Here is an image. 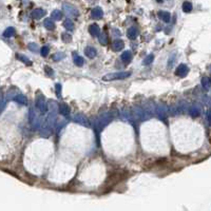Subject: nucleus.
<instances>
[{
	"mask_svg": "<svg viewBox=\"0 0 211 211\" xmlns=\"http://www.w3.org/2000/svg\"><path fill=\"white\" fill-rule=\"evenodd\" d=\"M48 111H49L48 116L45 118V120H43V123H41L39 128V134L43 138L50 137L54 132V128H55L56 122H57L56 120L57 119V111H58L57 105L54 101H51Z\"/></svg>",
	"mask_w": 211,
	"mask_h": 211,
	"instance_id": "1",
	"label": "nucleus"
},
{
	"mask_svg": "<svg viewBox=\"0 0 211 211\" xmlns=\"http://www.w3.org/2000/svg\"><path fill=\"white\" fill-rule=\"evenodd\" d=\"M113 118H114V114L112 112H106L104 114H101L95 122V129L100 132L106 126H108L112 122Z\"/></svg>",
	"mask_w": 211,
	"mask_h": 211,
	"instance_id": "2",
	"label": "nucleus"
},
{
	"mask_svg": "<svg viewBox=\"0 0 211 211\" xmlns=\"http://www.w3.org/2000/svg\"><path fill=\"white\" fill-rule=\"evenodd\" d=\"M35 106L36 109L39 111L41 114H45L49 110V106H48V101L45 99V97L43 96L41 93H37L35 97Z\"/></svg>",
	"mask_w": 211,
	"mask_h": 211,
	"instance_id": "3",
	"label": "nucleus"
},
{
	"mask_svg": "<svg viewBox=\"0 0 211 211\" xmlns=\"http://www.w3.org/2000/svg\"><path fill=\"white\" fill-rule=\"evenodd\" d=\"M131 76L130 72H115V73H109L106 74V75L102 77V80L105 81H113V80H122V79H126L128 77Z\"/></svg>",
	"mask_w": 211,
	"mask_h": 211,
	"instance_id": "4",
	"label": "nucleus"
},
{
	"mask_svg": "<svg viewBox=\"0 0 211 211\" xmlns=\"http://www.w3.org/2000/svg\"><path fill=\"white\" fill-rule=\"evenodd\" d=\"M29 123H30V126H31V128H32V130L36 131L40 128V118H39V116H38V114H37V112H36L34 107L30 108Z\"/></svg>",
	"mask_w": 211,
	"mask_h": 211,
	"instance_id": "5",
	"label": "nucleus"
},
{
	"mask_svg": "<svg viewBox=\"0 0 211 211\" xmlns=\"http://www.w3.org/2000/svg\"><path fill=\"white\" fill-rule=\"evenodd\" d=\"M131 115L133 116V118L136 120H140V122H145V120L148 119V115H147V113L145 112V110H144V108L141 107H138V106H136L132 109V112H131Z\"/></svg>",
	"mask_w": 211,
	"mask_h": 211,
	"instance_id": "6",
	"label": "nucleus"
},
{
	"mask_svg": "<svg viewBox=\"0 0 211 211\" xmlns=\"http://www.w3.org/2000/svg\"><path fill=\"white\" fill-rule=\"evenodd\" d=\"M155 112H156V114H157L159 119L165 122L167 118V115H168V113H169V108L165 104H157L155 107Z\"/></svg>",
	"mask_w": 211,
	"mask_h": 211,
	"instance_id": "7",
	"label": "nucleus"
},
{
	"mask_svg": "<svg viewBox=\"0 0 211 211\" xmlns=\"http://www.w3.org/2000/svg\"><path fill=\"white\" fill-rule=\"evenodd\" d=\"M62 9H63V11H65V14L68 17H70V18L78 17L79 12H78V10H77L75 6H71V4H69V3H63L62 4Z\"/></svg>",
	"mask_w": 211,
	"mask_h": 211,
	"instance_id": "8",
	"label": "nucleus"
},
{
	"mask_svg": "<svg viewBox=\"0 0 211 211\" xmlns=\"http://www.w3.org/2000/svg\"><path fill=\"white\" fill-rule=\"evenodd\" d=\"M73 120L76 123H78V125L82 126V127H89L90 126L89 125V119L84 116V114H81V113H76V114H74Z\"/></svg>",
	"mask_w": 211,
	"mask_h": 211,
	"instance_id": "9",
	"label": "nucleus"
},
{
	"mask_svg": "<svg viewBox=\"0 0 211 211\" xmlns=\"http://www.w3.org/2000/svg\"><path fill=\"white\" fill-rule=\"evenodd\" d=\"M188 113L191 117L196 118L199 117L202 113V108L199 104H192L191 106H189V109H188Z\"/></svg>",
	"mask_w": 211,
	"mask_h": 211,
	"instance_id": "10",
	"label": "nucleus"
},
{
	"mask_svg": "<svg viewBox=\"0 0 211 211\" xmlns=\"http://www.w3.org/2000/svg\"><path fill=\"white\" fill-rule=\"evenodd\" d=\"M188 73H189V68H188V66H186L185 63H181L175 70V75L179 77L187 76Z\"/></svg>",
	"mask_w": 211,
	"mask_h": 211,
	"instance_id": "11",
	"label": "nucleus"
},
{
	"mask_svg": "<svg viewBox=\"0 0 211 211\" xmlns=\"http://www.w3.org/2000/svg\"><path fill=\"white\" fill-rule=\"evenodd\" d=\"M58 112L60 113L61 115H63V116H68L71 112L70 107H69L67 104H65V102H62V104H60L58 106Z\"/></svg>",
	"mask_w": 211,
	"mask_h": 211,
	"instance_id": "12",
	"label": "nucleus"
},
{
	"mask_svg": "<svg viewBox=\"0 0 211 211\" xmlns=\"http://www.w3.org/2000/svg\"><path fill=\"white\" fill-rule=\"evenodd\" d=\"M102 16H104V12L99 6L94 7L91 11V17L93 19H100V18H102Z\"/></svg>",
	"mask_w": 211,
	"mask_h": 211,
	"instance_id": "13",
	"label": "nucleus"
},
{
	"mask_svg": "<svg viewBox=\"0 0 211 211\" xmlns=\"http://www.w3.org/2000/svg\"><path fill=\"white\" fill-rule=\"evenodd\" d=\"M45 11L42 9H36L34 11L32 12V14H31V16H32L34 19H40V18L45 17Z\"/></svg>",
	"mask_w": 211,
	"mask_h": 211,
	"instance_id": "14",
	"label": "nucleus"
},
{
	"mask_svg": "<svg viewBox=\"0 0 211 211\" xmlns=\"http://www.w3.org/2000/svg\"><path fill=\"white\" fill-rule=\"evenodd\" d=\"M127 36H128V38H130V39H136V38H137V36H138L137 28L131 27L130 29L127 31Z\"/></svg>",
	"mask_w": 211,
	"mask_h": 211,
	"instance_id": "15",
	"label": "nucleus"
},
{
	"mask_svg": "<svg viewBox=\"0 0 211 211\" xmlns=\"http://www.w3.org/2000/svg\"><path fill=\"white\" fill-rule=\"evenodd\" d=\"M84 54H86L87 57L89 58H94L97 55V51L96 49L93 47H87L84 49Z\"/></svg>",
	"mask_w": 211,
	"mask_h": 211,
	"instance_id": "16",
	"label": "nucleus"
},
{
	"mask_svg": "<svg viewBox=\"0 0 211 211\" xmlns=\"http://www.w3.org/2000/svg\"><path fill=\"white\" fill-rule=\"evenodd\" d=\"M15 100L16 102H18L19 105H27L28 104V99L27 97L24 96V94H17L16 96H14V98H13Z\"/></svg>",
	"mask_w": 211,
	"mask_h": 211,
	"instance_id": "17",
	"label": "nucleus"
},
{
	"mask_svg": "<svg viewBox=\"0 0 211 211\" xmlns=\"http://www.w3.org/2000/svg\"><path fill=\"white\" fill-rule=\"evenodd\" d=\"M43 25H45V29L49 31H52V30H54V28H55V24H54V20L52 18H47V19H45Z\"/></svg>",
	"mask_w": 211,
	"mask_h": 211,
	"instance_id": "18",
	"label": "nucleus"
},
{
	"mask_svg": "<svg viewBox=\"0 0 211 211\" xmlns=\"http://www.w3.org/2000/svg\"><path fill=\"white\" fill-rule=\"evenodd\" d=\"M158 17L161 18L163 21L165 22H169L170 21V18H171V15L169 12H166V11H159L158 12Z\"/></svg>",
	"mask_w": 211,
	"mask_h": 211,
	"instance_id": "19",
	"label": "nucleus"
},
{
	"mask_svg": "<svg viewBox=\"0 0 211 211\" xmlns=\"http://www.w3.org/2000/svg\"><path fill=\"white\" fill-rule=\"evenodd\" d=\"M123 45H125V43H123V40L116 39V40H114V42H113V50L116 51V52H118V51H122L123 49Z\"/></svg>",
	"mask_w": 211,
	"mask_h": 211,
	"instance_id": "20",
	"label": "nucleus"
},
{
	"mask_svg": "<svg viewBox=\"0 0 211 211\" xmlns=\"http://www.w3.org/2000/svg\"><path fill=\"white\" fill-rule=\"evenodd\" d=\"M89 32H90V34H91L92 36H98V35H99V33H100V29H99L98 25L94 24H91V25H90Z\"/></svg>",
	"mask_w": 211,
	"mask_h": 211,
	"instance_id": "21",
	"label": "nucleus"
},
{
	"mask_svg": "<svg viewBox=\"0 0 211 211\" xmlns=\"http://www.w3.org/2000/svg\"><path fill=\"white\" fill-rule=\"evenodd\" d=\"M120 58H122V60L123 61V62L128 63L131 60V58H132V54H131L130 51H125V52L122 54Z\"/></svg>",
	"mask_w": 211,
	"mask_h": 211,
	"instance_id": "22",
	"label": "nucleus"
},
{
	"mask_svg": "<svg viewBox=\"0 0 211 211\" xmlns=\"http://www.w3.org/2000/svg\"><path fill=\"white\" fill-rule=\"evenodd\" d=\"M200 84H202V87L205 90H210L211 88V81L208 77H203L202 80H200Z\"/></svg>",
	"mask_w": 211,
	"mask_h": 211,
	"instance_id": "23",
	"label": "nucleus"
},
{
	"mask_svg": "<svg viewBox=\"0 0 211 211\" xmlns=\"http://www.w3.org/2000/svg\"><path fill=\"white\" fill-rule=\"evenodd\" d=\"M73 55H74V63H75V65H76L77 67H81V66H84V58H82L81 56L77 55L76 53H74Z\"/></svg>",
	"mask_w": 211,
	"mask_h": 211,
	"instance_id": "24",
	"label": "nucleus"
},
{
	"mask_svg": "<svg viewBox=\"0 0 211 211\" xmlns=\"http://www.w3.org/2000/svg\"><path fill=\"white\" fill-rule=\"evenodd\" d=\"M51 17H52V19H54V20H61L62 19V12L59 11V10H55V11L52 12Z\"/></svg>",
	"mask_w": 211,
	"mask_h": 211,
	"instance_id": "25",
	"label": "nucleus"
},
{
	"mask_svg": "<svg viewBox=\"0 0 211 211\" xmlns=\"http://www.w3.org/2000/svg\"><path fill=\"white\" fill-rule=\"evenodd\" d=\"M63 27H65L68 31H73L74 30V24L71 19H66L65 22H63Z\"/></svg>",
	"mask_w": 211,
	"mask_h": 211,
	"instance_id": "26",
	"label": "nucleus"
},
{
	"mask_svg": "<svg viewBox=\"0 0 211 211\" xmlns=\"http://www.w3.org/2000/svg\"><path fill=\"white\" fill-rule=\"evenodd\" d=\"M183 11L186 12V13L191 12L192 11V4H191V2L185 1L184 3H183Z\"/></svg>",
	"mask_w": 211,
	"mask_h": 211,
	"instance_id": "27",
	"label": "nucleus"
},
{
	"mask_svg": "<svg viewBox=\"0 0 211 211\" xmlns=\"http://www.w3.org/2000/svg\"><path fill=\"white\" fill-rule=\"evenodd\" d=\"M99 42H100V45H107V43H108V37H107V34L106 33H101V34H99Z\"/></svg>",
	"mask_w": 211,
	"mask_h": 211,
	"instance_id": "28",
	"label": "nucleus"
},
{
	"mask_svg": "<svg viewBox=\"0 0 211 211\" xmlns=\"http://www.w3.org/2000/svg\"><path fill=\"white\" fill-rule=\"evenodd\" d=\"M153 60H154V56L152 55V54H150V55H148L145 59H144L143 65L144 66H148V65H150V63H152Z\"/></svg>",
	"mask_w": 211,
	"mask_h": 211,
	"instance_id": "29",
	"label": "nucleus"
},
{
	"mask_svg": "<svg viewBox=\"0 0 211 211\" xmlns=\"http://www.w3.org/2000/svg\"><path fill=\"white\" fill-rule=\"evenodd\" d=\"M18 58L20 59L21 61H24V62L25 63L27 66H30V65H32V62H31V60L28 57H25L24 55H18Z\"/></svg>",
	"mask_w": 211,
	"mask_h": 211,
	"instance_id": "30",
	"label": "nucleus"
},
{
	"mask_svg": "<svg viewBox=\"0 0 211 211\" xmlns=\"http://www.w3.org/2000/svg\"><path fill=\"white\" fill-rule=\"evenodd\" d=\"M49 51H50V49H49V47H47V45L42 47V48L40 49V54H41V56H42V57H45V56H48Z\"/></svg>",
	"mask_w": 211,
	"mask_h": 211,
	"instance_id": "31",
	"label": "nucleus"
},
{
	"mask_svg": "<svg viewBox=\"0 0 211 211\" xmlns=\"http://www.w3.org/2000/svg\"><path fill=\"white\" fill-rule=\"evenodd\" d=\"M55 92H56V95H57L58 98H60L61 97V84H55Z\"/></svg>",
	"mask_w": 211,
	"mask_h": 211,
	"instance_id": "32",
	"label": "nucleus"
},
{
	"mask_svg": "<svg viewBox=\"0 0 211 211\" xmlns=\"http://www.w3.org/2000/svg\"><path fill=\"white\" fill-rule=\"evenodd\" d=\"M62 58H65V54H63V53H57V54H55V55L53 56V59L55 61H59V60H61Z\"/></svg>",
	"mask_w": 211,
	"mask_h": 211,
	"instance_id": "33",
	"label": "nucleus"
},
{
	"mask_svg": "<svg viewBox=\"0 0 211 211\" xmlns=\"http://www.w3.org/2000/svg\"><path fill=\"white\" fill-rule=\"evenodd\" d=\"M14 33H15L14 29H13V28H9V29H7L6 32H4V36H6V37H11V36L14 34Z\"/></svg>",
	"mask_w": 211,
	"mask_h": 211,
	"instance_id": "34",
	"label": "nucleus"
},
{
	"mask_svg": "<svg viewBox=\"0 0 211 211\" xmlns=\"http://www.w3.org/2000/svg\"><path fill=\"white\" fill-rule=\"evenodd\" d=\"M206 120H207L208 125L211 126V108L208 110L207 113H206Z\"/></svg>",
	"mask_w": 211,
	"mask_h": 211,
	"instance_id": "35",
	"label": "nucleus"
},
{
	"mask_svg": "<svg viewBox=\"0 0 211 211\" xmlns=\"http://www.w3.org/2000/svg\"><path fill=\"white\" fill-rule=\"evenodd\" d=\"M29 49L31 51H33V52H37V51H38V45H36V43H30Z\"/></svg>",
	"mask_w": 211,
	"mask_h": 211,
	"instance_id": "36",
	"label": "nucleus"
},
{
	"mask_svg": "<svg viewBox=\"0 0 211 211\" xmlns=\"http://www.w3.org/2000/svg\"><path fill=\"white\" fill-rule=\"evenodd\" d=\"M62 40L66 41V42H69V41H71V36L69 34H62Z\"/></svg>",
	"mask_w": 211,
	"mask_h": 211,
	"instance_id": "37",
	"label": "nucleus"
},
{
	"mask_svg": "<svg viewBox=\"0 0 211 211\" xmlns=\"http://www.w3.org/2000/svg\"><path fill=\"white\" fill-rule=\"evenodd\" d=\"M45 72H47V73L49 74V75H51V76H52L53 75V74H54V72H53V70H52V69H51L50 68V67H45Z\"/></svg>",
	"mask_w": 211,
	"mask_h": 211,
	"instance_id": "38",
	"label": "nucleus"
},
{
	"mask_svg": "<svg viewBox=\"0 0 211 211\" xmlns=\"http://www.w3.org/2000/svg\"><path fill=\"white\" fill-rule=\"evenodd\" d=\"M4 105H6V104H4V101H3V100H2V99H0V112H1V111H2V109H3V108H4Z\"/></svg>",
	"mask_w": 211,
	"mask_h": 211,
	"instance_id": "39",
	"label": "nucleus"
},
{
	"mask_svg": "<svg viewBox=\"0 0 211 211\" xmlns=\"http://www.w3.org/2000/svg\"><path fill=\"white\" fill-rule=\"evenodd\" d=\"M156 1H157V2H163L164 0H156Z\"/></svg>",
	"mask_w": 211,
	"mask_h": 211,
	"instance_id": "40",
	"label": "nucleus"
}]
</instances>
